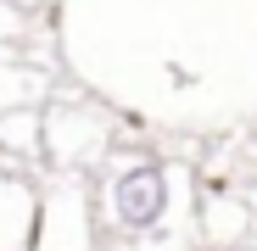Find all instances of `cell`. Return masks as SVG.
I'll return each mask as SVG.
<instances>
[{
	"label": "cell",
	"instance_id": "cell-1",
	"mask_svg": "<svg viewBox=\"0 0 257 251\" xmlns=\"http://www.w3.org/2000/svg\"><path fill=\"white\" fill-rule=\"evenodd\" d=\"M168 212V167L162 162H128L112 179V218L128 234H151Z\"/></svg>",
	"mask_w": 257,
	"mask_h": 251
}]
</instances>
